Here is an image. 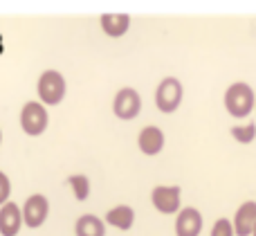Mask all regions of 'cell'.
<instances>
[{"instance_id": "1", "label": "cell", "mask_w": 256, "mask_h": 236, "mask_svg": "<svg viewBox=\"0 0 256 236\" xmlns=\"http://www.w3.org/2000/svg\"><path fill=\"white\" fill-rule=\"evenodd\" d=\"M222 106H225L227 115L234 120H248L256 108L254 88L245 81H236V84L227 86L225 94H222Z\"/></svg>"}, {"instance_id": "2", "label": "cell", "mask_w": 256, "mask_h": 236, "mask_svg": "<svg viewBox=\"0 0 256 236\" xmlns=\"http://www.w3.org/2000/svg\"><path fill=\"white\" fill-rule=\"evenodd\" d=\"M182 99H184V86L178 76H164L155 88V106L164 115L176 112L182 106Z\"/></svg>"}, {"instance_id": "3", "label": "cell", "mask_w": 256, "mask_h": 236, "mask_svg": "<svg viewBox=\"0 0 256 236\" xmlns=\"http://www.w3.org/2000/svg\"><path fill=\"white\" fill-rule=\"evenodd\" d=\"M36 92H38V99L43 106H58L68 92L66 76L58 70H45L43 74L38 76Z\"/></svg>"}, {"instance_id": "4", "label": "cell", "mask_w": 256, "mask_h": 236, "mask_svg": "<svg viewBox=\"0 0 256 236\" xmlns=\"http://www.w3.org/2000/svg\"><path fill=\"white\" fill-rule=\"evenodd\" d=\"M50 117H48V108L38 102H27L20 110V128L25 135L30 138H38L48 130Z\"/></svg>"}, {"instance_id": "5", "label": "cell", "mask_w": 256, "mask_h": 236, "mask_svg": "<svg viewBox=\"0 0 256 236\" xmlns=\"http://www.w3.org/2000/svg\"><path fill=\"white\" fill-rule=\"evenodd\" d=\"M150 205L160 214H178L182 210V189L178 184H158L150 189Z\"/></svg>"}, {"instance_id": "6", "label": "cell", "mask_w": 256, "mask_h": 236, "mask_svg": "<svg viewBox=\"0 0 256 236\" xmlns=\"http://www.w3.org/2000/svg\"><path fill=\"white\" fill-rule=\"evenodd\" d=\"M112 112L117 120L122 122H132L142 112V97L135 88L126 86V88L117 90L115 99H112Z\"/></svg>"}, {"instance_id": "7", "label": "cell", "mask_w": 256, "mask_h": 236, "mask_svg": "<svg viewBox=\"0 0 256 236\" xmlns=\"http://www.w3.org/2000/svg\"><path fill=\"white\" fill-rule=\"evenodd\" d=\"M50 216V200L43 194H34L22 205V223L30 230H38Z\"/></svg>"}, {"instance_id": "8", "label": "cell", "mask_w": 256, "mask_h": 236, "mask_svg": "<svg viewBox=\"0 0 256 236\" xmlns=\"http://www.w3.org/2000/svg\"><path fill=\"white\" fill-rule=\"evenodd\" d=\"M164 144H166V138H164V130L160 126H144L137 135V146L146 158L160 156L164 151Z\"/></svg>"}, {"instance_id": "9", "label": "cell", "mask_w": 256, "mask_h": 236, "mask_svg": "<svg viewBox=\"0 0 256 236\" xmlns=\"http://www.w3.org/2000/svg\"><path fill=\"white\" fill-rule=\"evenodd\" d=\"M202 234V214L196 207H182L176 218V236H200Z\"/></svg>"}, {"instance_id": "10", "label": "cell", "mask_w": 256, "mask_h": 236, "mask_svg": "<svg viewBox=\"0 0 256 236\" xmlns=\"http://www.w3.org/2000/svg\"><path fill=\"white\" fill-rule=\"evenodd\" d=\"M234 232L236 236H252L254 228H256V200H245L238 205L234 218Z\"/></svg>"}, {"instance_id": "11", "label": "cell", "mask_w": 256, "mask_h": 236, "mask_svg": "<svg viewBox=\"0 0 256 236\" xmlns=\"http://www.w3.org/2000/svg\"><path fill=\"white\" fill-rule=\"evenodd\" d=\"M22 225V207H18L16 202L0 207V236H18Z\"/></svg>"}, {"instance_id": "12", "label": "cell", "mask_w": 256, "mask_h": 236, "mask_svg": "<svg viewBox=\"0 0 256 236\" xmlns=\"http://www.w3.org/2000/svg\"><path fill=\"white\" fill-rule=\"evenodd\" d=\"M99 25H102L106 36H110V38H122L128 32V27H130V16H128V14H102Z\"/></svg>"}, {"instance_id": "13", "label": "cell", "mask_w": 256, "mask_h": 236, "mask_svg": "<svg viewBox=\"0 0 256 236\" xmlns=\"http://www.w3.org/2000/svg\"><path fill=\"white\" fill-rule=\"evenodd\" d=\"M106 225H112V228L122 230V232H128V230L135 225V210L130 205H117L112 210L106 212V218H104Z\"/></svg>"}, {"instance_id": "14", "label": "cell", "mask_w": 256, "mask_h": 236, "mask_svg": "<svg viewBox=\"0 0 256 236\" xmlns=\"http://www.w3.org/2000/svg\"><path fill=\"white\" fill-rule=\"evenodd\" d=\"M76 236H106V223L94 214H84L74 223Z\"/></svg>"}, {"instance_id": "15", "label": "cell", "mask_w": 256, "mask_h": 236, "mask_svg": "<svg viewBox=\"0 0 256 236\" xmlns=\"http://www.w3.org/2000/svg\"><path fill=\"white\" fill-rule=\"evenodd\" d=\"M230 135L234 142L238 144H252L256 140V124L254 122H245V124H236L230 128Z\"/></svg>"}, {"instance_id": "16", "label": "cell", "mask_w": 256, "mask_h": 236, "mask_svg": "<svg viewBox=\"0 0 256 236\" xmlns=\"http://www.w3.org/2000/svg\"><path fill=\"white\" fill-rule=\"evenodd\" d=\"M68 184L72 187V192H74V198L79 202L88 200V196H90V180H88V176L74 174V176H70V178H68Z\"/></svg>"}, {"instance_id": "17", "label": "cell", "mask_w": 256, "mask_h": 236, "mask_svg": "<svg viewBox=\"0 0 256 236\" xmlns=\"http://www.w3.org/2000/svg\"><path fill=\"white\" fill-rule=\"evenodd\" d=\"M209 236H236L234 232V223H232V218H218L216 223H214V228H212V234Z\"/></svg>"}, {"instance_id": "18", "label": "cell", "mask_w": 256, "mask_h": 236, "mask_svg": "<svg viewBox=\"0 0 256 236\" xmlns=\"http://www.w3.org/2000/svg\"><path fill=\"white\" fill-rule=\"evenodd\" d=\"M9 194H12V180L7 178L4 171H0V207L9 202Z\"/></svg>"}, {"instance_id": "19", "label": "cell", "mask_w": 256, "mask_h": 236, "mask_svg": "<svg viewBox=\"0 0 256 236\" xmlns=\"http://www.w3.org/2000/svg\"><path fill=\"white\" fill-rule=\"evenodd\" d=\"M0 144H2V130H0Z\"/></svg>"}, {"instance_id": "20", "label": "cell", "mask_w": 256, "mask_h": 236, "mask_svg": "<svg viewBox=\"0 0 256 236\" xmlns=\"http://www.w3.org/2000/svg\"><path fill=\"white\" fill-rule=\"evenodd\" d=\"M252 236H256V228H254V232H252Z\"/></svg>"}, {"instance_id": "21", "label": "cell", "mask_w": 256, "mask_h": 236, "mask_svg": "<svg viewBox=\"0 0 256 236\" xmlns=\"http://www.w3.org/2000/svg\"><path fill=\"white\" fill-rule=\"evenodd\" d=\"M254 112H256V108H254Z\"/></svg>"}]
</instances>
